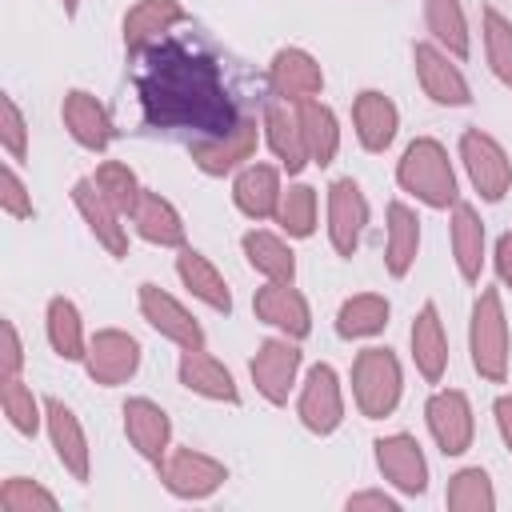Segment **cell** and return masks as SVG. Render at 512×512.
I'll return each instance as SVG.
<instances>
[{
	"label": "cell",
	"instance_id": "6da1fadb",
	"mask_svg": "<svg viewBox=\"0 0 512 512\" xmlns=\"http://www.w3.org/2000/svg\"><path fill=\"white\" fill-rule=\"evenodd\" d=\"M136 60V100L140 124L148 132L200 144L240 124L244 112L236 108L224 64L208 44L188 36H164Z\"/></svg>",
	"mask_w": 512,
	"mask_h": 512
},
{
	"label": "cell",
	"instance_id": "7a4b0ae2",
	"mask_svg": "<svg viewBox=\"0 0 512 512\" xmlns=\"http://www.w3.org/2000/svg\"><path fill=\"white\" fill-rule=\"evenodd\" d=\"M396 184L416 196L420 204L428 208H452L460 200L456 192V172H452V160H448V148L432 136H416L404 156L396 160Z\"/></svg>",
	"mask_w": 512,
	"mask_h": 512
},
{
	"label": "cell",
	"instance_id": "3957f363",
	"mask_svg": "<svg viewBox=\"0 0 512 512\" xmlns=\"http://www.w3.org/2000/svg\"><path fill=\"white\" fill-rule=\"evenodd\" d=\"M508 316H504V300L500 288H480L476 304H472V324H468V352H472V368L488 380V384H504L508 380Z\"/></svg>",
	"mask_w": 512,
	"mask_h": 512
},
{
	"label": "cell",
	"instance_id": "277c9868",
	"mask_svg": "<svg viewBox=\"0 0 512 512\" xmlns=\"http://www.w3.org/2000/svg\"><path fill=\"white\" fill-rule=\"evenodd\" d=\"M404 392V372L392 348H364L352 360V400L360 408V416L368 420H384L396 412Z\"/></svg>",
	"mask_w": 512,
	"mask_h": 512
},
{
	"label": "cell",
	"instance_id": "5b68a950",
	"mask_svg": "<svg viewBox=\"0 0 512 512\" xmlns=\"http://www.w3.org/2000/svg\"><path fill=\"white\" fill-rule=\"evenodd\" d=\"M460 160H464V172L472 180V188L480 192V200L488 204H500L512 188V160L504 152V144L480 128H464L460 132Z\"/></svg>",
	"mask_w": 512,
	"mask_h": 512
},
{
	"label": "cell",
	"instance_id": "8992f818",
	"mask_svg": "<svg viewBox=\"0 0 512 512\" xmlns=\"http://www.w3.org/2000/svg\"><path fill=\"white\" fill-rule=\"evenodd\" d=\"M156 472H160V484L176 500H208L228 480V468L200 448H168V456L156 464Z\"/></svg>",
	"mask_w": 512,
	"mask_h": 512
},
{
	"label": "cell",
	"instance_id": "52a82bcc",
	"mask_svg": "<svg viewBox=\"0 0 512 512\" xmlns=\"http://www.w3.org/2000/svg\"><path fill=\"white\" fill-rule=\"evenodd\" d=\"M300 344L292 336H268L260 340L256 356L248 360V372H252V384L256 392L268 400V404H288L292 388H296V376H300Z\"/></svg>",
	"mask_w": 512,
	"mask_h": 512
},
{
	"label": "cell",
	"instance_id": "ba28073f",
	"mask_svg": "<svg viewBox=\"0 0 512 512\" xmlns=\"http://www.w3.org/2000/svg\"><path fill=\"white\" fill-rule=\"evenodd\" d=\"M296 416L308 432L316 436H332L344 424V392H340V376L332 364H312L300 396H296Z\"/></svg>",
	"mask_w": 512,
	"mask_h": 512
},
{
	"label": "cell",
	"instance_id": "9c48e42d",
	"mask_svg": "<svg viewBox=\"0 0 512 512\" xmlns=\"http://www.w3.org/2000/svg\"><path fill=\"white\" fill-rule=\"evenodd\" d=\"M424 420H428V432L444 456H464L472 448L476 416H472V404L460 388H436L424 404Z\"/></svg>",
	"mask_w": 512,
	"mask_h": 512
},
{
	"label": "cell",
	"instance_id": "30bf717a",
	"mask_svg": "<svg viewBox=\"0 0 512 512\" xmlns=\"http://www.w3.org/2000/svg\"><path fill=\"white\" fill-rule=\"evenodd\" d=\"M412 68H416V80H420L428 100H436L444 108L472 104V88H468V80L456 64V56H448L440 44H432V40L412 44Z\"/></svg>",
	"mask_w": 512,
	"mask_h": 512
},
{
	"label": "cell",
	"instance_id": "8fae6325",
	"mask_svg": "<svg viewBox=\"0 0 512 512\" xmlns=\"http://www.w3.org/2000/svg\"><path fill=\"white\" fill-rule=\"evenodd\" d=\"M260 120L256 116H240V124L224 136H212V140H200V144H188V156L192 164L204 172V176H228V172H240L252 156H256V140H260Z\"/></svg>",
	"mask_w": 512,
	"mask_h": 512
},
{
	"label": "cell",
	"instance_id": "7c38bea8",
	"mask_svg": "<svg viewBox=\"0 0 512 512\" xmlns=\"http://www.w3.org/2000/svg\"><path fill=\"white\" fill-rule=\"evenodd\" d=\"M136 304H140V316L164 336V340H172L176 348H204V328H200V320L172 296V292H164L160 284H140L136 288Z\"/></svg>",
	"mask_w": 512,
	"mask_h": 512
},
{
	"label": "cell",
	"instance_id": "4fadbf2b",
	"mask_svg": "<svg viewBox=\"0 0 512 512\" xmlns=\"http://www.w3.org/2000/svg\"><path fill=\"white\" fill-rule=\"evenodd\" d=\"M140 368V344L136 336H128L124 328H100L88 340L84 352V372L100 384V388H116L124 380H132Z\"/></svg>",
	"mask_w": 512,
	"mask_h": 512
},
{
	"label": "cell",
	"instance_id": "5bb4252c",
	"mask_svg": "<svg viewBox=\"0 0 512 512\" xmlns=\"http://www.w3.org/2000/svg\"><path fill=\"white\" fill-rule=\"evenodd\" d=\"M372 448H376L380 476L396 492H404V496H424L428 492V460H424V448H420L416 436L392 432V436H380Z\"/></svg>",
	"mask_w": 512,
	"mask_h": 512
},
{
	"label": "cell",
	"instance_id": "9a60e30c",
	"mask_svg": "<svg viewBox=\"0 0 512 512\" xmlns=\"http://www.w3.org/2000/svg\"><path fill=\"white\" fill-rule=\"evenodd\" d=\"M368 228V200L352 176H340L328 184V244L336 256H352L360 248V236Z\"/></svg>",
	"mask_w": 512,
	"mask_h": 512
},
{
	"label": "cell",
	"instance_id": "2e32d148",
	"mask_svg": "<svg viewBox=\"0 0 512 512\" xmlns=\"http://www.w3.org/2000/svg\"><path fill=\"white\" fill-rule=\"evenodd\" d=\"M268 92L288 100V104H304V100H316L324 92V68L312 52L304 48H280L272 60H268Z\"/></svg>",
	"mask_w": 512,
	"mask_h": 512
},
{
	"label": "cell",
	"instance_id": "e0dca14e",
	"mask_svg": "<svg viewBox=\"0 0 512 512\" xmlns=\"http://www.w3.org/2000/svg\"><path fill=\"white\" fill-rule=\"evenodd\" d=\"M252 312H256V320H264L280 336L304 340L312 332V308H308L304 292L292 284L264 280V288H256V296H252Z\"/></svg>",
	"mask_w": 512,
	"mask_h": 512
},
{
	"label": "cell",
	"instance_id": "ac0fdd59",
	"mask_svg": "<svg viewBox=\"0 0 512 512\" xmlns=\"http://www.w3.org/2000/svg\"><path fill=\"white\" fill-rule=\"evenodd\" d=\"M44 428H48V440H52V448H56L60 468H64L72 480L84 484L88 472H92V448H88V436H84L76 412H72L64 400L48 396V400H44Z\"/></svg>",
	"mask_w": 512,
	"mask_h": 512
},
{
	"label": "cell",
	"instance_id": "d6986e66",
	"mask_svg": "<svg viewBox=\"0 0 512 512\" xmlns=\"http://www.w3.org/2000/svg\"><path fill=\"white\" fill-rule=\"evenodd\" d=\"M72 204H76L80 220L88 224V232L96 236V244L108 248V256H116V260L128 256V228H124L128 216H120V212L104 200V192L96 188L92 176H80V180L72 184Z\"/></svg>",
	"mask_w": 512,
	"mask_h": 512
},
{
	"label": "cell",
	"instance_id": "ffe728a7",
	"mask_svg": "<svg viewBox=\"0 0 512 512\" xmlns=\"http://www.w3.org/2000/svg\"><path fill=\"white\" fill-rule=\"evenodd\" d=\"M60 120H64L68 136H72L80 148H88V152H104V148L116 140V124H112L108 108H104L92 92H84V88H68V92H64V100H60Z\"/></svg>",
	"mask_w": 512,
	"mask_h": 512
},
{
	"label": "cell",
	"instance_id": "44dd1931",
	"mask_svg": "<svg viewBox=\"0 0 512 512\" xmlns=\"http://www.w3.org/2000/svg\"><path fill=\"white\" fill-rule=\"evenodd\" d=\"M260 124H264V140L272 148V156L280 160V168L288 176L304 172L308 168V148H304V132H300V116H296V104L280 100V96H268L264 100V112H260Z\"/></svg>",
	"mask_w": 512,
	"mask_h": 512
},
{
	"label": "cell",
	"instance_id": "7402d4cb",
	"mask_svg": "<svg viewBox=\"0 0 512 512\" xmlns=\"http://www.w3.org/2000/svg\"><path fill=\"white\" fill-rule=\"evenodd\" d=\"M184 20H188V12H184L180 0H136V4L124 12V24H120V32H124V52H128V56H140V52L152 48L156 40L172 36V28L184 24Z\"/></svg>",
	"mask_w": 512,
	"mask_h": 512
},
{
	"label": "cell",
	"instance_id": "603a6c76",
	"mask_svg": "<svg viewBox=\"0 0 512 512\" xmlns=\"http://www.w3.org/2000/svg\"><path fill=\"white\" fill-rule=\"evenodd\" d=\"M124 436L148 464H160L168 456V448H172V420L156 400L132 396L124 404Z\"/></svg>",
	"mask_w": 512,
	"mask_h": 512
},
{
	"label": "cell",
	"instance_id": "cb8c5ba5",
	"mask_svg": "<svg viewBox=\"0 0 512 512\" xmlns=\"http://www.w3.org/2000/svg\"><path fill=\"white\" fill-rule=\"evenodd\" d=\"M176 376L192 396H204L216 404H240V388H236L232 372L216 356H208L204 348H180Z\"/></svg>",
	"mask_w": 512,
	"mask_h": 512
},
{
	"label": "cell",
	"instance_id": "d4e9b609",
	"mask_svg": "<svg viewBox=\"0 0 512 512\" xmlns=\"http://www.w3.org/2000/svg\"><path fill=\"white\" fill-rule=\"evenodd\" d=\"M280 168L276 164H244L232 180V204L248 216V220H276L280 208Z\"/></svg>",
	"mask_w": 512,
	"mask_h": 512
},
{
	"label": "cell",
	"instance_id": "484cf974",
	"mask_svg": "<svg viewBox=\"0 0 512 512\" xmlns=\"http://www.w3.org/2000/svg\"><path fill=\"white\" fill-rule=\"evenodd\" d=\"M352 128H356V140H360L364 152H384L396 140L400 112H396V104L384 92L364 88L352 100Z\"/></svg>",
	"mask_w": 512,
	"mask_h": 512
},
{
	"label": "cell",
	"instance_id": "4316f807",
	"mask_svg": "<svg viewBox=\"0 0 512 512\" xmlns=\"http://www.w3.org/2000/svg\"><path fill=\"white\" fill-rule=\"evenodd\" d=\"M408 344H412V364L416 372L428 380V384H440L444 368H448V336H444V324H440V308L428 300L416 320H412V332H408Z\"/></svg>",
	"mask_w": 512,
	"mask_h": 512
},
{
	"label": "cell",
	"instance_id": "83f0119b",
	"mask_svg": "<svg viewBox=\"0 0 512 512\" xmlns=\"http://www.w3.org/2000/svg\"><path fill=\"white\" fill-rule=\"evenodd\" d=\"M420 252V216L404 200L388 204V228H384V268L392 280H404Z\"/></svg>",
	"mask_w": 512,
	"mask_h": 512
},
{
	"label": "cell",
	"instance_id": "f1b7e54d",
	"mask_svg": "<svg viewBox=\"0 0 512 512\" xmlns=\"http://www.w3.org/2000/svg\"><path fill=\"white\" fill-rule=\"evenodd\" d=\"M484 248H488V236H484L480 212H476L472 204L456 200V204H452V260H456V272H460L468 284H480Z\"/></svg>",
	"mask_w": 512,
	"mask_h": 512
},
{
	"label": "cell",
	"instance_id": "f546056e",
	"mask_svg": "<svg viewBox=\"0 0 512 512\" xmlns=\"http://www.w3.org/2000/svg\"><path fill=\"white\" fill-rule=\"evenodd\" d=\"M176 276H180V284L196 296V300H204L212 312H232V292H228V280L220 276V268L204 256V252H196V248H180V256H176Z\"/></svg>",
	"mask_w": 512,
	"mask_h": 512
},
{
	"label": "cell",
	"instance_id": "4dcf8cb0",
	"mask_svg": "<svg viewBox=\"0 0 512 512\" xmlns=\"http://www.w3.org/2000/svg\"><path fill=\"white\" fill-rule=\"evenodd\" d=\"M244 260L252 272H260L264 280H280V284H292L296 280V252L288 248L284 236L268 232V228H248L244 240Z\"/></svg>",
	"mask_w": 512,
	"mask_h": 512
},
{
	"label": "cell",
	"instance_id": "1f68e13d",
	"mask_svg": "<svg viewBox=\"0 0 512 512\" xmlns=\"http://www.w3.org/2000/svg\"><path fill=\"white\" fill-rule=\"evenodd\" d=\"M132 224H136V232L148 240V244H156V248H184V220H180V212H176V204L172 200H164L160 192H148L144 188V196H140V204H136V212H132Z\"/></svg>",
	"mask_w": 512,
	"mask_h": 512
},
{
	"label": "cell",
	"instance_id": "d6a6232c",
	"mask_svg": "<svg viewBox=\"0 0 512 512\" xmlns=\"http://www.w3.org/2000/svg\"><path fill=\"white\" fill-rule=\"evenodd\" d=\"M296 116H300V132H304V148H308V164H332L336 152H340V120L336 112L316 96V100H304L296 104Z\"/></svg>",
	"mask_w": 512,
	"mask_h": 512
},
{
	"label": "cell",
	"instance_id": "836d02e7",
	"mask_svg": "<svg viewBox=\"0 0 512 512\" xmlns=\"http://www.w3.org/2000/svg\"><path fill=\"white\" fill-rule=\"evenodd\" d=\"M388 316H392V304L380 296V292H356L340 304L336 312V336L340 340H368V336H380L388 328Z\"/></svg>",
	"mask_w": 512,
	"mask_h": 512
},
{
	"label": "cell",
	"instance_id": "e575fe53",
	"mask_svg": "<svg viewBox=\"0 0 512 512\" xmlns=\"http://www.w3.org/2000/svg\"><path fill=\"white\" fill-rule=\"evenodd\" d=\"M44 332H48V344H52V352L60 360H84L88 336H84V324H80V308L68 296H52L48 300Z\"/></svg>",
	"mask_w": 512,
	"mask_h": 512
},
{
	"label": "cell",
	"instance_id": "d590c367",
	"mask_svg": "<svg viewBox=\"0 0 512 512\" xmlns=\"http://www.w3.org/2000/svg\"><path fill=\"white\" fill-rule=\"evenodd\" d=\"M424 24L432 32V44H440L456 60H468L472 32H468V20H464L460 0H424Z\"/></svg>",
	"mask_w": 512,
	"mask_h": 512
},
{
	"label": "cell",
	"instance_id": "8d00e7d4",
	"mask_svg": "<svg viewBox=\"0 0 512 512\" xmlns=\"http://www.w3.org/2000/svg\"><path fill=\"white\" fill-rule=\"evenodd\" d=\"M444 504H448L452 512H492V508H496L492 476H488L480 464H468V468L452 472L448 492H444Z\"/></svg>",
	"mask_w": 512,
	"mask_h": 512
},
{
	"label": "cell",
	"instance_id": "74e56055",
	"mask_svg": "<svg viewBox=\"0 0 512 512\" xmlns=\"http://www.w3.org/2000/svg\"><path fill=\"white\" fill-rule=\"evenodd\" d=\"M92 180H96V188L104 192V200H108L120 216L132 220V212H136V204H140V196H144L136 172H132L124 160H100L96 172H92Z\"/></svg>",
	"mask_w": 512,
	"mask_h": 512
},
{
	"label": "cell",
	"instance_id": "f35d334b",
	"mask_svg": "<svg viewBox=\"0 0 512 512\" xmlns=\"http://www.w3.org/2000/svg\"><path fill=\"white\" fill-rule=\"evenodd\" d=\"M276 224H280L292 240H308V236L316 232V188H312V184H288V188L280 192Z\"/></svg>",
	"mask_w": 512,
	"mask_h": 512
},
{
	"label": "cell",
	"instance_id": "ab89813d",
	"mask_svg": "<svg viewBox=\"0 0 512 512\" xmlns=\"http://www.w3.org/2000/svg\"><path fill=\"white\" fill-rule=\"evenodd\" d=\"M0 408H4V416H8V424L20 432V436H36L40 432V412H44V404L32 396V388L20 380V376H4L0 380Z\"/></svg>",
	"mask_w": 512,
	"mask_h": 512
},
{
	"label": "cell",
	"instance_id": "60d3db41",
	"mask_svg": "<svg viewBox=\"0 0 512 512\" xmlns=\"http://www.w3.org/2000/svg\"><path fill=\"white\" fill-rule=\"evenodd\" d=\"M484 56L492 76L512 88V20L496 8H484Z\"/></svg>",
	"mask_w": 512,
	"mask_h": 512
},
{
	"label": "cell",
	"instance_id": "b9f144b4",
	"mask_svg": "<svg viewBox=\"0 0 512 512\" xmlns=\"http://www.w3.org/2000/svg\"><path fill=\"white\" fill-rule=\"evenodd\" d=\"M0 508L4 512H56V496L28 476H8L0 484Z\"/></svg>",
	"mask_w": 512,
	"mask_h": 512
},
{
	"label": "cell",
	"instance_id": "7bdbcfd3",
	"mask_svg": "<svg viewBox=\"0 0 512 512\" xmlns=\"http://www.w3.org/2000/svg\"><path fill=\"white\" fill-rule=\"evenodd\" d=\"M0 144H4L8 160L28 156V124H24V112L12 96H0Z\"/></svg>",
	"mask_w": 512,
	"mask_h": 512
},
{
	"label": "cell",
	"instance_id": "ee69618b",
	"mask_svg": "<svg viewBox=\"0 0 512 512\" xmlns=\"http://www.w3.org/2000/svg\"><path fill=\"white\" fill-rule=\"evenodd\" d=\"M0 208L12 220H28L32 216V192H28V184L20 180V172L12 164L0 168Z\"/></svg>",
	"mask_w": 512,
	"mask_h": 512
},
{
	"label": "cell",
	"instance_id": "f6af8a7d",
	"mask_svg": "<svg viewBox=\"0 0 512 512\" xmlns=\"http://www.w3.org/2000/svg\"><path fill=\"white\" fill-rule=\"evenodd\" d=\"M344 508L348 512H400V500L380 492V488H364V492H352L344 500Z\"/></svg>",
	"mask_w": 512,
	"mask_h": 512
},
{
	"label": "cell",
	"instance_id": "bcb514c9",
	"mask_svg": "<svg viewBox=\"0 0 512 512\" xmlns=\"http://www.w3.org/2000/svg\"><path fill=\"white\" fill-rule=\"evenodd\" d=\"M0 332H4L0 376H20V368H24V344H20V332H16V324H12V320H4V324H0Z\"/></svg>",
	"mask_w": 512,
	"mask_h": 512
},
{
	"label": "cell",
	"instance_id": "7dc6e473",
	"mask_svg": "<svg viewBox=\"0 0 512 512\" xmlns=\"http://www.w3.org/2000/svg\"><path fill=\"white\" fill-rule=\"evenodd\" d=\"M492 264H496V280H500L504 288H512V232H504V236L496 240Z\"/></svg>",
	"mask_w": 512,
	"mask_h": 512
},
{
	"label": "cell",
	"instance_id": "c3c4849f",
	"mask_svg": "<svg viewBox=\"0 0 512 512\" xmlns=\"http://www.w3.org/2000/svg\"><path fill=\"white\" fill-rule=\"evenodd\" d=\"M492 416H496L500 440H504V444H508V452H512V396H496V404H492Z\"/></svg>",
	"mask_w": 512,
	"mask_h": 512
},
{
	"label": "cell",
	"instance_id": "681fc988",
	"mask_svg": "<svg viewBox=\"0 0 512 512\" xmlns=\"http://www.w3.org/2000/svg\"><path fill=\"white\" fill-rule=\"evenodd\" d=\"M60 8H64V16H76L80 12V0H60Z\"/></svg>",
	"mask_w": 512,
	"mask_h": 512
}]
</instances>
